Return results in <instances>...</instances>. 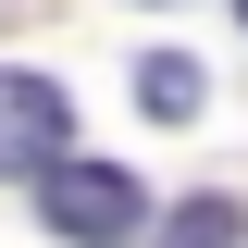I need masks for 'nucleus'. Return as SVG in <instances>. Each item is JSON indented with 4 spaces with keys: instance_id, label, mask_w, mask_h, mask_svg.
Instances as JSON below:
<instances>
[{
    "instance_id": "obj_1",
    "label": "nucleus",
    "mask_w": 248,
    "mask_h": 248,
    "mask_svg": "<svg viewBox=\"0 0 248 248\" xmlns=\"http://www.w3.org/2000/svg\"><path fill=\"white\" fill-rule=\"evenodd\" d=\"M37 211H50L62 248H124L149 199H137V174H124V161H50V174H37Z\"/></svg>"
},
{
    "instance_id": "obj_2",
    "label": "nucleus",
    "mask_w": 248,
    "mask_h": 248,
    "mask_svg": "<svg viewBox=\"0 0 248 248\" xmlns=\"http://www.w3.org/2000/svg\"><path fill=\"white\" fill-rule=\"evenodd\" d=\"M75 149V99L50 75H0V174H50Z\"/></svg>"
},
{
    "instance_id": "obj_3",
    "label": "nucleus",
    "mask_w": 248,
    "mask_h": 248,
    "mask_svg": "<svg viewBox=\"0 0 248 248\" xmlns=\"http://www.w3.org/2000/svg\"><path fill=\"white\" fill-rule=\"evenodd\" d=\"M137 99H149L161 124H186V112H199L211 87H199V62H186V50H149V62H137Z\"/></svg>"
},
{
    "instance_id": "obj_4",
    "label": "nucleus",
    "mask_w": 248,
    "mask_h": 248,
    "mask_svg": "<svg viewBox=\"0 0 248 248\" xmlns=\"http://www.w3.org/2000/svg\"><path fill=\"white\" fill-rule=\"evenodd\" d=\"M174 248H236V199H186V211H174Z\"/></svg>"
},
{
    "instance_id": "obj_5",
    "label": "nucleus",
    "mask_w": 248,
    "mask_h": 248,
    "mask_svg": "<svg viewBox=\"0 0 248 248\" xmlns=\"http://www.w3.org/2000/svg\"><path fill=\"white\" fill-rule=\"evenodd\" d=\"M236 13H248V0H236Z\"/></svg>"
}]
</instances>
